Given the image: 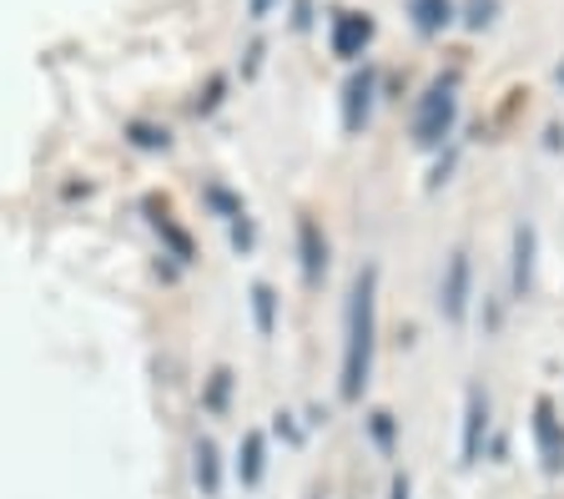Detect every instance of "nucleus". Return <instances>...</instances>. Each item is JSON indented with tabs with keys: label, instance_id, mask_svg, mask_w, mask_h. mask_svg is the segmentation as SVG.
I'll return each mask as SVG.
<instances>
[{
	"label": "nucleus",
	"instance_id": "2eb2a0df",
	"mask_svg": "<svg viewBox=\"0 0 564 499\" xmlns=\"http://www.w3.org/2000/svg\"><path fill=\"white\" fill-rule=\"evenodd\" d=\"M368 434H373V444L378 449H393V440H399V424H393V414H388V409H373V414H368Z\"/></svg>",
	"mask_w": 564,
	"mask_h": 499
},
{
	"label": "nucleus",
	"instance_id": "dca6fc26",
	"mask_svg": "<svg viewBox=\"0 0 564 499\" xmlns=\"http://www.w3.org/2000/svg\"><path fill=\"white\" fill-rule=\"evenodd\" d=\"M131 142L147 147V152H162L172 137H166V127H147V121H137V127H131Z\"/></svg>",
	"mask_w": 564,
	"mask_h": 499
},
{
	"label": "nucleus",
	"instance_id": "f8f14e48",
	"mask_svg": "<svg viewBox=\"0 0 564 499\" xmlns=\"http://www.w3.org/2000/svg\"><path fill=\"white\" fill-rule=\"evenodd\" d=\"M409 11L423 36H438V31L454 21V0H409Z\"/></svg>",
	"mask_w": 564,
	"mask_h": 499
},
{
	"label": "nucleus",
	"instance_id": "ddd939ff",
	"mask_svg": "<svg viewBox=\"0 0 564 499\" xmlns=\"http://www.w3.org/2000/svg\"><path fill=\"white\" fill-rule=\"evenodd\" d=\"M252 323H258L262 338H272V328H278V293L268 283L252 288Z\"/></svg>",
	"mask_w": 564,
	"mask_h": 499
},
{
	"label": "nucleus",
	"instance_id": "7ed1b4c3",
	"mask_svg": "<svg viewBox=\"0 0 564 499\" xmlns=\"http://www.w3.org/2000/svg\"><path fill=\"white\" fill-rule=\"evenodd\" d=\"M529 434H534L544 475H564V419H560V409H554V399H540V404H534Z\"/></svg>",
	"mask_w": 564,
	"mask_h": 499
},
{
	"label": "nucleus",
	"instance_id": "f257e3e1",
	"mask_svg": "<svg viewBox=\"0 0 564 499\" xmlns=\"http://www.w3.org/2000/svg\"><path fill=\"white\" fill-rule=\"evenodd\" d=\"M378 358V268H358L348 288V308H343V364H338V393L358 404L373 383Z\"/></svg>",
	"mask_w": 564,
	"mask_h": 499
},
{
	"label": "nucleus",
	"instance_id": "412c9836",
	"mask_svg": "<svg viewBox=\"0 0 564 499\" xmlns=\"http://www.w3.org/2000/svg\"><path fill=\"white\" fill-rule=\"evenodd\" d=\"M409 495H413V485H409V475L399 469V475H393V485H388V499H409Z\"/></svg>",
	"mask_w": 564,
	"mask_h": 499
},
{
	"label": "nucleus",
	"instance_id": "9b49d317",
	"mask_svg": "<svg viewBox=\"0 0 564 499\" xmlns=\"http://www.w3.org/2000/svg\"><path fill=\"white\" fill-rule=\"evenodd\" d=\"M262 475H268V440H262V429H247L242 444H237V479L247 489H258Z\"/></svg>",
	"mask_w": 564,
	"mask_h": 499
},
{
	"label": "nucleus",
	"instance_id": "1a4fd4ad",
	"mask_svg": "<svg viewBox=\"0 0 564 499\" xmlns=\"http://www.w3.org/2000/svg\"><path fill=\"white\" fill-rule=\"evenodd\" d=\"M534 252H540V232L529 223H519L514 252H509V297H529V288H534Z\"/></svg>",
	"mask_w": 564,
	"mask_h": 499
},
{
	"label": "nucleus",
	"instance_id": "0eeeda50",
	"mask_svg": "<svg viewBox=\"0 0 564 499\" xmlns=\"http://www.w3.org/2000/svg\"><path fill=\"white\" fill-rule=\"evenodd\" d=\"M297 268H303L307 288H323V278H328V238L313 217H297Z\"/></svg>",
	"mask_w": 564,
	"mask_h": 499
},
{
	"label": "nucleus",
	"instance_id": "423d86ee",
	"mask_svg": "<svg viewBox=\"0 0 564 499\" xmlns=\"http://www.w3.org/2000/svg\"><path fill=\"white\" fill-rule=\"evenodd\" d=\"M484 444H489V393L474 383L469 393H464V459L458 464H479L484 459Z\"/></svg>",
	"mask_w": 564,
	"mask_h": 499
},
{
	"label": "nucleus",
	"instance_id": "6e6552de",
	"mask_svg": "<svg viewBox=\"0 0 564 499\" xmlns=\"http://www.w3.org/2000/svg\"><path fill=\"white\" fill-rule=\"evenodd\" d=\"M368 41H373V21H368L364 11H338V15H333V25H328L333 56L358 61L368 51Z\"/></svg>",
	"mask_w": 564,
	"mask_h": 499
},
{
	"label": "nucleus",
	"instance_id": "6ab92c4d",
	"mask_svg": "<svg viewBox=\"0 0 564 499\" xmlns=\"http://www.w3.org/2000/svg\"><path fill=\"white\" fill-rule=\"evenodd\" d=\"M227 232H232V248L237 252H252V223H247V213L232 217V223H227Z\"/></svg>",
	"mask_w": 564,
	"mask_h": 499
},
{
	"label": "nucleus",
	"instance_id": "f03ea898",
	"mask_svg": "<svg viewBox=\"0 0 564 499\" xmlns=\"http://www.w3.org/2000/svg\"><path fill=\"white\" fill-rule=\"evenodd\" d=\"M454 121H458V82L454 76H434L429 91L419 96V107H413V142L423 152H434L454 137Z\"/></svg>",
	"mask_w": 564,
	"mask_h": 499
},
{
	"label": "nucleus",
	"instance_id": "20e7f679",
	"mask_svg": "<svg viewBox=\"0 0 564 499\" xmlns=\"http://www.w3.org/2000/svg\"><path fill=\"white\" fill-rule=\"evenodd\" d=\"M469 293H474V262H469V252L458 248L444 268V283H438V308H444L448 323L469 318Z\"/></svg>",
	"mask_w": 564,
	"mask_h": 499
},
{
	"label": "nucleus",
	"instance_id": "9d476101",
	"mask_svg": "<svg viewBox=\"0 0 564 499\" xmlns=\"http://www.w3.org/2000/svg\"><path fill=\"white\" fill-rule=\"evenodd\" d=\"M192 479H197V495L202 499H217L223 495V449L212 440L192 444Z\"/></svg>",
	"mask_w": 564,
	"mask_h": 499
},
{
	"label": "nucleus",
	"instance_id": "4be33fe9",
	"mask_svg": "<svg viewBox=\"0 0 564 499\" xmlns=\"http://www.w3.org/2000/svg\"><path fill=\"white\" fill-rule=\"evenodd\" d=\"M268 11H272V0H252V21H262Z\"/></svg>",
	"mask_w": 564,
	"mask_h": 499
},
{
	"label": "nucleus",
	"instance_id": "a211bd4d",
	"mask_svg": "<svg viewBox=\"0 0 564 499\" xmlns=\"http://www.w3.org/2000/svg\"><path fill=\"white\" fill-rule=\"evenodd\" d=\"M227 393H232V373L217 369V373H212V389H207V409H223Z\"/></svg>",
	"mask_w": 564,
	"mask_h": 499
},
{
	"label": "nucleus",
	"instance_id": "5701e85b",
	"mask_svg": "<svg viewBox=\"0 0 564 499\" xmlns=\"http://www.w3.org/2000/svg\"><path fill=\"white\" fill-rule=\"evenodd\" d=\"M307 499H323V489H307Z\"/></svg>",
	"mask_w": 564,
	"mask_h": 499
},
{
	"label": "nucleus",
	"instance_id": "f3484780",
	"mask_svg": "<svg viewBox=\"0 0 564 499\" xmlns=\"http://www.w3.org/2000/svg\"><path fill=\"white\" fill-rule=\"evenodd\" d=\"M207 203L217 207V217H223V223H232V217H242V203H237L232 192L227 187H207Z\"/></svg>",
	"mask_w": 564,
	"mask_h": 499
},
{
	"label": "nucleus",
	"instance_id": "4468645a",
	"mask_svg": "<svg viewBox=\"0 0 564 499\" xmlns=\"http://www.w3.org/2000/svg\"><path fill=\"white\" fill-rule=\"evenodd\" d=\"M152 227H156V238H166V242H172V252H176V262H192V238H187V232H182V227H176L172 223V217H152Z\"/></svg>",
	"mask_w": 564,
	"mask_h": 499
},
{
	"label": "nucleus",
	"instance_id": "39448f33",
	"mask_svg": "<svg viewBox=\"0 0 564 499\" xmlns=\"http://www.w3.org/2000/svg\"><path fill=\"white\" fill-rule=\"evenodd\" d=\"M373 101H378V72L364 66V72H352L348 86H343V131H348V137H358V131L368 127Z\"/></svg>",
	"mask_w": 564,
	"mask_h": 499
},
{
	"label": "nucleus",
	"instance_id": "aec40b11",
	"mask_svg": "<svg viewBox=\"0 0 564 499\" xmlns=\"http://www.w3.org/2000/svg\"><path fill=\"white\" fill-rule=\"evenodd\" d=\"M494 21V0H469V25L479 31V25Z\"/></svg>",
	"mask_w": 564,
	"mask_h": 499
}]
</instances>
